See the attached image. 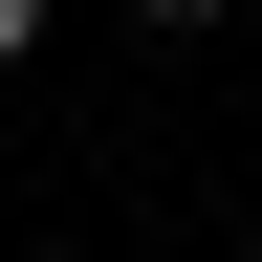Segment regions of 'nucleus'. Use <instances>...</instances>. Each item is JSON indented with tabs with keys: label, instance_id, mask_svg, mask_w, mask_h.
<instances>
[{
	"label": "nucleus",
	"instance_id": "nucleus-1",
	"mask_svg": "<svg viewBox=\"0 0 262 262\" xmlns=\"http://www.w3.org/2000/svg\"><path fill=\"white\" fill-rule=\"evenodd\" d=\"M22 44H44V0H0V66H22Z\"/></svg>",
	"mask_w": 262,
	"mask_h": 262
},
{
	"label": "nucleus",
	"instance_id": "nucleus-2",
	"mask_svg": "<svg viewBox=\"0 0 262 262\" xmlns=\"http://www.w3.org/2000/svg\"><path fill=\"white\" fill-rule=\"evenodd\" d=\"M131 22H241V0H131Z\"/></svg>",
	"mask_w": 262,
	"mask_h": 262
}]
</instances>
